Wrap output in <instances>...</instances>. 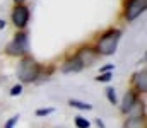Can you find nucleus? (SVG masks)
Here are the masks:
<instances>
[{
	"instance_id": "1",
	"label": "nucleus",
	"mask_w": 147,
	"mask_h": 128,
	"mask_svg": "<svg viewBox=\"0 0 147 128\" xmlns=\"http://www.w3.org/2000/svg\"><path fill=\"white\" fill-rule=\"evenodd\" d=\"M120 36L121 33L118 29H111L106 34H103V38L98 43V55H113L116 51V46H118V41H120Z\"/></svg>"
},
{
	"instance_id": "2",
	"label": "nucleus",
	"mask_w": 147,
	"mask_h": 128,
	"mask_svg": "<svg viewBox=\"0 0 147 128\" xmlns=\"http://www.w3.org/2000/svg\"><path fill=\"white\" fill-rule=\"evenodd\" d=\"M17 75H19L21 82H34L39 75V65L33 58H24L19 65Z\"/></svg>"
},
{
	"instance_id": "3",
	"label": "nucleus",
	"mask_w": 147,
	"mask_h": 128,
	"mask_svg": "<svg viewBox=\"0 0 147 128\" xmlns=\"http://www.w3.org/2000/svg\"><path fill=\"white\" fill-rule=\"evenodd\" d=\"M10 56H21L28 51V36L24 33L17 34L12 41L7 44V50H5Z\"/></svg>"
},
{
	"instance_id": "4",
	"label": "nucleus",
	"mask_w": 147,
	"mask_h": 128,
	"mask_svg": "<svg viewBox=\"0 0 147 128\" xmlns=\"http://www.w3.org/2000/svg\"><path fill=\"white\" fill-rule=\"evenodd\" d=\"M146 0H128L127 9H125V17L127 21H135L144 10H146Z\"/></svg>"
},
{
	"instance_id": "5",
	"label": "nucleus",
	"mask_w": 147,
	"mask_h": 128,
	"mask_svg": "<svg viewBox=\"0 0 147 128\" xmlns=\"http://www.w3.org/2000/svg\"><path fill=\"white\" fill-rule=\"evenodd\" d=\"M29 21V9L24 7V5H19L14 9L12 12V22L17 26V27H24Z\"/></svg>"
},
{
	"instance_id": "6",
	"label": "nucleus",
	"mask_w": 147,
	"mask_h": 128,
	"mask_svg": "<svg viewBox=\"0 0 147 128\" xmlns=\"http://www.w3.org/2000/svg\"><path fill=\"white\" fill-rule=\"evenodd\" d=\"M77 58L80 60L82 65H91V63L96 62V58H98V51H94V50H91V48H82V50L79 51Z\"/></svg>"
},
{
	"instance_id": "7",
	"label": "nucleus",
	"mask_w": 147,
	"mask_h": 128,
	"mask_svg": "<svg viewBox=\"0 0 147 128\" xmlns=\"http://www.w3.org/2000/svg\"><path fill=\"white\" fill-rule=\"evenodd\" d=\"M135 103H137V96H135V92H132V90H128V92L125 94V97H123V104H121V111H123V113H130V111L134 109V106H135Z\"/></svg>"
},
{
	"instance_id": "8",
	"label": "nucleus",
	"mask_w": 147,
	"mask_h": 128,
	"mask_svg": "<svg viewBox=\"0 0 147 128\" xmlns=\"http://www.w3.org/2000/svg\"><path fill=\"white\" fill-rule=\"evenodd\" d=\"M82 67H84V65L80 63V60H79L77 56H74L72 60H69V62H67V63L62 67V72H63V74H70V72H72V74H74V72H80V70H82Z\"/></svg>"
},
{
	"instance_id": "9",
	"label": "nucleus",
	"mask_w": 147,
	"mask_h": 128,
	"mask_svg": "<svg viewBox=\"0 0 147 128\" xmlns=\"http://www.w3.org/2000/svg\"><path fill=\"white\" fill-rule=\"evenodd\" d=\"M135 85H137L139 92H146L147 90V72L146 70H142L140 74L135 75Z\"/></svg>"
},
{
	"instance_id": "10",
	"label": "nucleus",
	"mask_w": 147,
	"mask_h": 128,
	"mask_svg": "<svg viewBox=\"0 0 147 128\" xmlns=\"http://www.w3.org/2000/svg\"><path fill=\"white\" fill-rule=\"evenodd\" d=\"M144 127V118L142 116H130L125 121V128H142Z\"/></svg>"
},
{
	"instance_id": "11",
	"label": "nucleus",
	"mask_w": 147,
	"mask_h": 128,
	"mask_svg": "<svg viewBox=\"0 0 147 128\" xmlns=\"http://www.w3.org/2000/svg\"><path fill=\"white\" fill-rule=\"evenodd\" d=\"M69 104H70L72 108H79V109H92V106H91V104L82 103V101H77V99H70V101H69Z\"/></svg>"
},
{
	"instance_id": "12",
	"label": "nucleus",
	"mask_w": 147,
	"mask_h": 128,
	"mask_svg": "<svg viewBox=\"0 0 147 128\" xmlns=\"http://www.w3.org/2000/svg\"><path fill=\"white\" fill-rule=\"evenodd\" d=\"M75 127L77 128H89V121L82 116H77L75 118Z\"/></svg>"
},
{
	"instance_id": "13",
	"label": "nucleus",
	"mask_w": 147,
	"mask_h": 128,
	"mask_svg": "<svg viewBox=\"0 0 147 128\" xmlns=\"http://www.w3.org/2000/svg\"><path fill=\"white\" fill-rule=\"evenodd\" d=\"M111 77H113V75H111L110 72H103V74H99V77H96V80H98V82H110Z\"/></svg>"
},
{
	"instance_id": "14",
	"label": "nucleus",
	"mask_w": 147,
	"mask_h": 128,
	"mask_svg": "<svg viewBox=\"0 0 147 128\" xmlns=\"http://www.w3.org/2000/svg\"><path fill=\"white\" fill-rule=\"evenodd\" d=\"M106 96H108V99H110L111 104H116V103H118L116 94H115V89H106Z\"/></svg>"
},
{
	"instance_id": "15",
	"label": "nucleus",
	"mask_w": 147,
	"mask_h": 128,
	"mask_svg": "<svg viewBox=\"0 0 147 128\" xmlns=\"http://www.w3.org/2000/svg\"><path fill=\"white\" fill-rule=\"evenodd\" d=\"M55 111V108H45V109H38L36 116H46V115H51Z\"/></svg>"
},
{
	"instance_id": "16",
	"label": "nucleus",
	"mask_w": 147,
	"mask_h": 128,
	"mask_svg": "<svg viewBox=\"0 0 147 128\" xmlns=\"http://www.w3.org/2000/svg\"><path fill=\"white\" fill-rule=\"evenodd\" d=\"M17 121H19V115H17V116H12V118H10L7 123H5V128H14Z\"/></svg>"
},
{
	"instance_id": "17",
	"label": "nucleus",
	"mask_w": 147,
	"mask_h": 128,
	"mask_svg": "<svg viewBox=\"0 0 147 128\" xmlns=\"http://www.w3.org/2000/svg\"><path fill=\"white\" fill-rule=\"evenodd\" d=\"M21 92H22V85H19V84L14 85V87L10 89V96H19Z\"/></svg>"
},
{
	"instance_id": "18",
	"label": "nucleus",
	"mask_w": 147,
	"mask_h": 128,
	"mask_svg": "<svg viewBox=\"0 0 147 128\" xmlns=\"http://www.w3.org/2000/svg\"><path fill=\"white\" fill-rule=\"evenodd\" d=\"M96 123H98V127L105 128V123H103V121H101V120H99V118H98V121H96Z\"/></svg>"
},
{
	"instance_id": "19",
	"label": "nucleus",
	"mask_w": 147,
	"mask_h": 128,
	"mask_svg": "<svg viewBox=\"0 0 147 128\" xmlns=\"http://www.w3.org/2000/svg\"><path fill=\"white\" fill-rule=\"evenodd\" d=\"M22 2H24V0H16V3H22Z\"/></svg>"
}]
</instances>
